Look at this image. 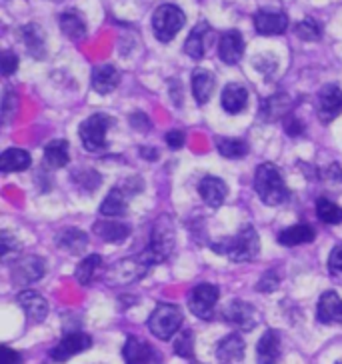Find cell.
Here are the masks:
<instances>
[{
    "label": "cell",
    "instance_id": "23",
    "mask_svg": "<svg viewBox=\"0 0 342 364\" xmlns=\"http://www.w3.org/2000/svg\"><path fill=\"white\" fill-rule=\"evenodd\" d=\"M120 82V73L117 66L102 65L92 70V88L98 95H108L112 92Z\"/></svg>",
    "mask_w": 342,
    "mask_h": 364
},
{
    "label": "cell",
    "instance_id": "46",
    "mask_svg": "<svg viewBox=\"0 0 342 364\" xmlns=\"http://www.w3.org/2000/svg\"><path fill=\"white\" fill-rule=\"evenodd\" d=\"M22 356L21 353L12 350L9 346H2V354H0V364H21Z\"/></svg>",
    "mask_w": 342,
    "mask_h": 364
},
{
    "label": "cell",
    "instance_id": "49",
    "mask_svg": "<svg viewBox=\"0 0 342 364\" xmlns=\"http://www.w3.org/2000/svg\"><path fill=\"white\" fill-rule=\"evenodd\" d=\"M140 156H142V159H149V161H156V159H159V152L154 149H144V146H142V149H140Z\"/></svg>",
    "mask_w": 342,
    "mask_h": 364
},
{
    "label": "cell",
    "instance_id": "20",
    "mask_svg": "<svg viewBox=\"0 0 342 364\" xmlns=\"http://www.w3.org/2000/svg\"><path fill=\"white\" fill-rule=\"evenodd\" d=\"M198 193H201L203 200L208 206L218 208V206H223V203H225L226 194H228V186L218 176H204L201 184H198Z\"/></svg>",
    "mask_w": 342,
    "mask_h": 364
},
{
    "label": "cell",
    "instance_id": "14",
    "mask_svg": "<svg viewBox=\"0 0 342 364\" xmlns=\"http://www.w3.org/2000/svg\"><path fill=\"white\" fill-rule=\"evenodd\" d=\"M245 54V38L238 31H226L220 36V44H218V56L225 65H236Z\"/></svg>",
    "mask_w": 342,
    "mask_h": 364
},
{
    "label": "cell",
    "instance_id": "17",
    "mask_svg": "<svg viewBox=\"0 0 342 364\" xmlns=\"http://www.w3.org/2000/svg\"><path fill=\"white\" fill-rule=\"evenodd\" d=\"M255 28L258 34H282L289 28V16L284 12H270L258 11L255 14Z\"/></svg>",
    "mask_w": 342,
    "mask_h": 364
},
{
    "label": "cell",
    "instance_id": "10",
    "mask_svg": "<svg viewBox=\"0 0 342 364\" xmlns=\"http://www.w3.org/2000/svg\"><path fill=\"white\" fill-rule=\"evenodd\" d=\"M90 346H92V338L86 332H68L65 338L54 346L50 358L54 363H66L76 354L88 350Z\"/></svg>",
    "mask_w": 342,
    "mask_h": 364
},
{
    "label": "cell",
    "instance_id": "25",
    "mask_svg": "<svg viewBox=\"0 0 342 364\" xmlns=\"http://www.w3.org/2000/svg\"><path fill=\"white\" fill-rule=\"evenodd\" d=\"M214 86H216V78L213 73L198 68L193 73V95L196 98L198 105H206L214 92Z\"/></svg>",
    "mask_w": 342,
    "mask_h": 364
},
{
    "label": "cell",
    "instance_id": "31",
    "mask_svg": "<svg viewBox=\"0 0 342 364\" xmlns=\"http://www.w3.org/2000/svg\"><path fill=\"white\" fill-rule=\"evenodd\" d=\"M60 31L70 41H82L86 36V22L76 11H66L60 14Z\"/></svg>",
    "mask_w": 342,
    "mask_h": 364
},
{
    "label": "cell",
    "instance_id": "9",
    "mask_svg": "<svg viewBox=\"0 0 342 364\" xmlns=\"http://www.w3.org/2000/svg\"><path fill=\"white\" fill-rule=\"evenodd\" d=\"M44 272H46V264L41 257H22L21 260H14L11 268L12 282L21 287L38 282L44 277Z\"/></svg>",
    "mask_w": 342,
    "mask_h": 364
},
{
    "label": "cell",
    "instance_id": "50",
    "mask_svg": "<svg viewBox=\"0 0 342 364\" xmlns=\"http://www.w3.org/2000/svg\"><path fill=\"white\" fill-rule=\"evenodd\" d=\"M336 364H342V360H341V363H336Z\"/></svg>",
    "mask_w": 342,
    "mask_h": 364
},
{
    "label": "cell",
    "instance_id": "16",
    "mask_svg": "<svg viewBox=\"0 0 342 364\" xmlns=\"http://www.w3.org/2000/svg\"><path fill=\"white\" fill-rule=\"evenodd\" d=\"M18 304L22 306V311L26 314V318L28 322H34V324H38V322H43L46 316H48V302L38 294V292H34V290H24L18 294Z\"/></svg>",
    "mask_w": 342,
    "mask_h": 364
},
{
    "label": "cell",
    "instance_id": "44",
    "mask_svg": "<svg viewBox=\"0 0 342 364\" xmlns=\"http://www.w3.org/2000/svg\"><path fill=\"white\" fill-rule=\"evenodd\" d=\"M278 282H280V280H278L277 272H274V270H268L267 274L258 280L257 289L260 290V292H272V290L278 289Z\"/></svg>",
    "mask_w": 342,
    "mask_h": 364
},
{
    "label": "cell",
    "instance_id": "33",
    "mask_svg": "<svg viewBox=\"0 0 342 364\" xmlns=\"http://www.w3.org/2000/svg\"><path fill=\"white\" fill-rule=\"evenodd\" d=\"M316 215L324 225H341L342 223V208L326 196H321L316 200Z\"/></svg>",
    "mask_w": 342,
    "mask_h": 364
},
{
    "label": "cell",
    "instance_id": "19",
    "mask_svg": "<svg viewBox=\"0 0 342 364\" xmlns=\"http://www.w3.org/2000/svg\"><path fill=\"white\" fill-rule=\"evenodd\" d=\"M122 356L127 364H152L156 360V353L149 343H142L137 336H129L124 348H122Z\"/></svg>",
    "mask_w": 342,
    "mask_h": 364
},
{
    "label": "cell",
    "instance_id": "11",
    "mask_svg": "<svg viewBox=\"0 0 342 364\" xmlns=\"http://www.w3.org/2000/svg\"><path fill=\"white\" fill-rule=\"evenodd\" d=\"M225 321L238 326L240 331H252L257 326L258 314L257 309L252 304H248L245 300H233L225 309Z\"/></svg>",
    "mask_w": 342,
    "mask_h": 364
},
{
    "label": "cell",
    "instance_id": "35",
    "mask_svg": "<svg viewBox=\"0 0 342 364\" xmlns=\"http://www.w3.org/2000/svg\"><path fill=\"white\" fill-rule=\"evenodd\" d=\"M102 264V257H98V255H90V257H86L78 267H76L75 277L76 280L82 284V287H88L92 279H95V274H97V268Z\"/></svg>",
    "mask_w": 342,
    "mask_h": 364
},
{
    "label": "cell",
    "instance_id": "24",
    "mask_svg": "<svg viewBox=\"0 0 342 364\" xmlns=\"http://www.w3.org/2000/svg\"><path fill=\"white\" fill-rule=\"evenodd\" d=\"M56 245L60 250H66L70 255H80L88 247V236L78 228H65L56 236Z\"/></svg>",
    "mask_w": 342,
    "mask_h": 364
},
{
    "label": "cell",
    "instance_id": "8",
    "mask_svg": "<svg viewBox=\"0 0 342 364\" xmlns=\"http://www.w3.org/2000/svg\"><path fill=\"white\" fill-rule=\"evenodd\" d=\"M216 302H218V289L214 284H208V282H203V284L194 287L191 296H188L191 311H193L194 316H198L203 321L213 318Z\"/></svg>",
    "mask_w": 342,
    "mask_h": 364
},
{
    "label": "cell",
    "instance_id": "30",
    "mask_svg": "<svg viewBox=\"0 0 342 364\" xmlns=\"http://www.w3.org/2000/svg\"><path fill=\"white\" fill-rule=\"evenodd\" d=\"M129 213V204H127V194L120 188H112L107 194L105 203L100 204V215L108 216V218H118Z\"/></svg>",
    "mask_w": 342,
    "mask_h": 364
},
{
    "label": "cell",
    "instance_id": "18",
    "mask_svg": "<svg viewBox=\"0 0 342 364\" xmlns=\"http://www.w3.org/2000/svg\"><path fill=\"white\" fill-rule=\"evenodd\" d=\"M245 356V341L240 334H228L216 346V358L218 364H238Z\"/></svg>",
    "mask_w": 342,
    "mask_h": 364
},
{
    "label": "cell",
    "instance_id": "3",
    "mask_svg": "<svg viewBox=\"0 0 342 364\" xmlns=\"http://www.w3.org/2000/svg\"><path fill=\"white\" fill-rule=\"evenodd\" d=\"M174 242H176V238H174V230H172L171 220L164 216L161 220H156V225L152 228V235H150L149 247L140 252V257H142V260L149 267L161 264V262H164L172 255Z\"/></svg>",
    "mask_w": 342,
    "mask_h": 364
},
{
    "label": "cell",
    "instance_id": "28",
    "mask_svg": "<svg viewBox=\"0 0 342 364\" xmlns=\"http://www.w3.org/2000/svg\"><path fill=\"white\" fill-rule=\"evenodd\" d=\"M31 154L22 149H9L0 156V171L2 172H22L31 166Z\"/></svg>",
    "mask_w": 342,
    "mask_h": 364
},
{
    "label": "cell",
    "instance_id": "32",
    "mask_svg": "<svg viewBox=\"0 0 342 364\" xmlns=\"http://www.w3.org/2000/svg\"><path fill=\"white\" fill-rule=\"evenodd\" d=\"M22 38H24V44L28 48V53L36 56V58H43L46 48H44V36L43 31L38 24H28L22 28Z\"/></svg>",
    "mask_w": 342,
    "mask_h": 364
},
{
    "label": "cell",
    "instance_id": "40",
    "mask_svg": "<svg viewBox=\"0 0 342 364\" xmlns=\"http://www.w3.org/2000/svg\"><path fill=\"white\" fill-rule=\"evenodd\" d=\"M18 248H21V245H18L16 236H12L9 230H2V235H0V255H2V260L9 262V258L12 255H16Z\"/></svg>",
    "mask_w": 342,
    "mask_h": 364
},
{
    "label": "cell",
    "instance_id": "2",
    "mask_svg": "<svg viewBox=\"0 0 342 364\" xmlns=\"http://www.w3.org/2000/svg\"><path fill=\"white\" fill-rule=\"evenodd\" d=\"M213 248L216 252L226 255L233 262H250L260 252V238H258L255 226L246 225L233 238H226L225 242H214Z\"/></svg>",
    "mask_w": 342,
    "mask_h": 364
},
{
    "label": "cell",
    "instance_id": "29",
    "mask_svg": "<svg viewBox=\"0 0 342 364\" xmlns=\"http://www.w3.org/2000/svg\"><path fill=\"white\" fill-rule=\"evenodd\" d=\"M314 240V230L309 225H294L290 228H284L278 235V242L282 247H299V245H306Z\"/></svg>",
    "mask_w": 342,
    "mask_h": 364
},
{
    "label": "cell",
    "instance_id": "13",
    "mask_svg": "<svg viewBox=\"0 0 342 364\" xmlns=\"http://www.w3.org/2000/svg\"><path fill=\"white\" fill-rule=\"evenodd\" d=\"M210 36H213V28L208 26V22H198L184 43V53L193 60H203L206 48L210 46Z\"/></svg>",
    "mask_w": 342,
    "mask_h": 364
},
{
    "label": "cell",
    "instance_id": "41",
    "mask_svg": "<svg viewBox=\"0 0 342 364\" xmlns=\"http://www.w3.org/2000/svg\"><path fill=\"white\" fill-rule=\"evenodd\" d=\"M16 108H18V97L12 92L11 88H6L4 98H2V117H4V120H11L12 114L16 112Z\"/></svg>",
    "mask_w": 342,
    "mask_h": 364
},
{
    "label": "cell",
    "instance_id": "4",
    "mask_svg": "<svg viewBox=\"0 0 342 364\" xmlns=\"http://www.w3.org/2000/svg\"><path fill=\"white\" fill-rule=\"evenodd\" d=\"M110 127H114V118L108 117L105 112H97V114L86 118L78 129L85 150L100 152L107 149V130Z\"/></svg>",
    "mask_w": 342,
    "mask_h": 364
},
{
    "label": "cell",
    "instance_id": "38",
    "mask_svg": "<svg viewBox=\"0 0 342 364\" xmlns=\"http://www.w3.org/2000/svg\"><path fill=\"white\" fill-rule=\"evenodd\" d=\"M322 181L324 186L334 193H342V168L341 164H331L326 171H322Z\"/></svg>",
    "mask_w": 342,
    "mask_h": 364
},
{
    "label": "cell",
    "instance_id": "21",
    "mask_svg": "<svg viewBox=\"0 0 342 364\" xmlns=\"http://www.w3.org/2000/svg\"><path fill=\"white\" fill-rule=\"evenodd\" d=\"M280 360V336L277 331H267L257 344V364H277Z\"/></svg>",
    "mask_w": 342,
    "mask_h": 364
},
{
    "label": "cell",
    "instance_id": "34",
    "mask_svg": "<svg viewBox=\"0 0 342 364\" xmlns=\"http://www.w3.org/2000/svg\"><path fill=\"white\" fill-rule=\"evenodd\" d=\"M216 149L225 156V159H242L248 154V144L240 139H218L216 140Z\"/></svg>",
    "mask_w": 342,
    "mask_h": 364
},
{
    "label": "cell",
    "instance_id": "15",
    "mask_svg": "<svg viewBox=\"0 0 342 364\" xmlns=\"http://www.w3.org/2000/svg\"><path fill=\"white\" fill-rule=\"evenodd\" d=\"M316 318L321 324H342V299L334 290H326L321 296Z\"/></svg>",
    "mask_w": 342,
    "mask_h": 364
},
{
    "label": "cell",
    "instance_id": "7",
    "mask_svg": "<svg viewBox=\"0 0 342 364\" xmlns=\"http://www.w3.org/2000/svg\"><path fill=\"white\" fill-rule=\"evenodd\" d=\"M149 268L150 267L142 260V257L137 255V257L118 260L114 267L108 268L105 280L110 287H127V284H132V282L142 279L149 272Z\"/></svg>",
    "mask_w": 342,
    "mask_h": 364
},
{
    "label": "cell",
    "instance_id": "22",
    "mask_svg": "<svg viewBox=\"0 0 342 364\" xmlns=\"http://www.w3.org/2000/svg\"><path fill=\"white\" fill-rule=\"evenodd\" d=\"M220 102H223V108L228 114H238L248 105V90L242 85L230 82V85L225 86V90L220 95Z\"/></svg>",
    "mask_w": 342,
    "mask_h": 364
},
{
    "label": "cell",
    "instance_id": "12",
    "mask_svg": "<svg viewBox=\"0 0 342 364\" xmlns=\"http://www.w3.org/2000/svg\"><path fill=\"white\" fill-rule=\"evenodd\" d=\"M342 112V90L336 85L322 86L319 92V117L324 124H331Z\"/></svg>",
    "mask_w": 342,
    "mask_h": 364
},
{
    "label": "cell",
    "instance_id": "6",
    "mask_svg": "<svg viewBox=\"0 0 342 364\" xmlns=\"http://www.w3.org/2000/svg\"><path fill=\"white\" fill-rule=\"evenodd\" d=\"M182 324V312L178 306L162 302L159 304L149 318V331L161 338V341H171L172 336L178 332Z\"/></svg>",
    "mask_w": 342,
    "mask_h": 364
},
{
    "label": "cell",
    "instance_id": "36",
    "mask_svg": "<svg viewBox=\"0 0 342 364\" xmlns=\"http://www.w3.org/2000/svg\"><path fill=\"white\" fill-rule=\"evenodd\" d=\"M294 33L302 41H309V43H314V41H319L322 36V28L319 22L314 21V18H304V21H300L296 26H294Z\"/></svg>",
    "mask_w": 342,
    "mask_h": 364
},
{
    "label": "cell",
    "instance_id": "42",
    "mask_svg": "<svg viewBox=\"0 0 342 364\" xmlns=\"http://www.w3.org/2000/svg\"><path fill=\"white\" fill-rule=\"evenodd\" d=\"M0 65H2V75L4 76H11L16 73V68H18V56L11 50H4L2 56H0Z\"/></svg>",
    "mask_w": 342,
    "mask_h": 364
},
{
    "label": "cell",
    "instance_id": "45",
    "mask_svg": "<svg viewBox=\"0 0 342 364\" xmlns=\"http://www.w3.org/2000/svg\"><path fill=\"white\" fill-rule=\"evenodd\" d=\"M166 144L172 150L182 149L184 146V132L182 130H171V132H166Z\"/></svg>",
    "mask_w": 342,
    "mask_h": 364
},
{
    "label": "cell",
    "instance_id": "5",
    "mask_svg": "<svg viewBox=\"0 0 342 364\" xmlns=\"http://www.w3.org/2000/svg\"><path fill=\"white\" fill-rule=\"evenodd\" d=\"M186 22L184 12L176 4H161L152 14V31L161 43H171Z\"/></svg>",
    "mask_w": 342,
    "mask_h": 364
},
{
    "label": "cell",
    "instance_id": "37",
    "mask_svg": "<svg viewBox=\"0 0 342 364\" xmlns=\"http://www.w3.org/2000/svg\"><path fill=\"white\" fill-rule=\"evenodd\" d=\"M174 353L186 358V360H193L194 358V332L193 331H182L176 341H174Z\"/></svg>",
    "mask_w": 342,
    "mask_h": 364
},
{
    "label": "cell",
    "instance_id": "1",
    "mask_svg": "<svg viewBox=\"0 0 342 364\" xmlns=\"http://www.w3.org/2000/svg\"><path fill=\"white\" fill-rule=\"evenodd\" d=\"M255 191L260 196V200L268 206H280L290 198V191L272 162H264L257 168Z\"/></svg>",
    "mask_w": 342,
    "mask_h": 364
},
{
    "label": "cell",
    "instance_id": "43",
    "mask_svg": "<svg viewBox=\"0 0 342 364\" xmlns=\"http://www.w3.org/2000/svg\"><path fill=\"white\" fill-rule=\"evenodd\" d=\"M328 270L334 277H342V245L332 248L331 257H328Z\"/></svg>",
    "mask_w": 342,
    "mask_h": 364
},
{
    "label": "cell",
    "instance_id": "48",
    "mask_svg": "<svg viewBox=\"0 0 342 364\" xmlns=\"http://www.w3.org/2000/svg\"><path fill=\"white\" fill-rule=\"evenodd\" d=\"M284 130L289 132L290 136H300V134H302V130H304V127L300 124L296 118L290 114V117H284Z\"/></svg>",
    "mask_w": 342,
    "mask_h": 364
},
{
    "label": "cell",
    "instance_id": "26",
    "mask_svg": "<svg viewBox=\"0 0 342 364\" xmlns=\"http://www.w3.org/2000/svg\"><path fill=\"white\" fill-rule=\"evenodd\" d=\"M68 142L63 139L53 140V142H48L46 146H44V156L43 162L46 168H63L68 164Z\"/></svg>",
    "mask_w": 342,
    "mask_h": 364
},
{
    "label": "cell",
    "instance_id": "47",
    "mask_svg": "<svg viewBox=\"0 0 342 364\" xmlns=\"http://www.w3.org/2000/svg\"><path fill=\"white\" fill-rule=\"evenodd\" d=\"M130 124H132L137 130H140V132H146V130H150V120L144 112H134L132 118H130Z\"/></svg>",
    "mask_w": 342,
    "mask_h": 364
},
{
    "label": "cell",
    "instance_id": "39",
    "mask_svg": "<svg viewBox=\"0 0 342 364\" xmlns=\"http://www.w3.org/2000/svg\"><path fill=\"white\" fill-rule=\"evenodd\" d=\"M280 98H282V95H278V97L274 98H268L267 102H264V110H262L264 120H277V118L284 117L289 105H287V100H284V102H278Z\"/></svg>",
    "mask_w": 342,
    "mask_h": 364
},
{
    "label": "cell",
    "instance_id": "27",
    "mask_svg": "<svg viewBox=\"0 0 342 364\" xmlns=\"http://www.w3.org/2000/svg\"><path fill=\"white\" fill-rule=\"evenodd\" d=\"M92 230L107 242H122L130 235V226L117 223V220H98L92 226Z\"/></svg>",
    "mask_w": 342,
    "mask_h": 364
}]
</instances>
